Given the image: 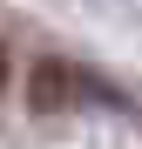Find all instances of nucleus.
I'll return each instance as SVG.
<instances>
[{
	"instance_id": "1",
	"label": "nucleus",
	"mask_w": 142,
	"mask_h": 149,
	"mask_svg": "<svg viewBox=\"0 0 142 149\" xmlns=\"http://www.w3.org/2000/svg\"><path fill=\"white\" fill-rule=\"evenodd\" d=\"M27 102L41 115H61V109H81V102H108V88H95L75 61H41L27 74Z\"/></svg>"
},
{
	"instance_id": "2",
	"label": "nucleus",
	"mask_w": 142,
	"mask_h": 149,
	"mask_svg": "<svg viewBox=\"0 0 142 149\" xmlns=\"http://www.w3.org/2000/svg\"><path fill=\"white\" fill-rule=\"evenodd\" d=\"M0 81H7V54H0Z\"/></svg>"
}]
</instances>
